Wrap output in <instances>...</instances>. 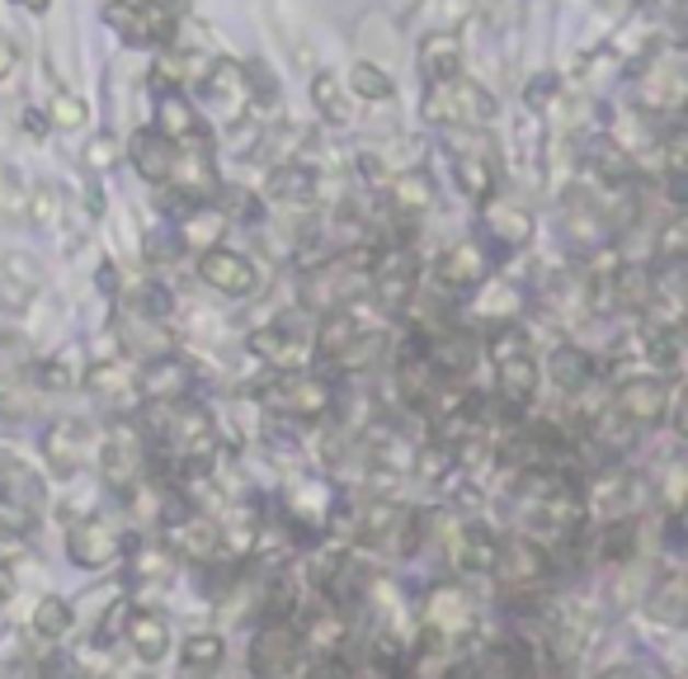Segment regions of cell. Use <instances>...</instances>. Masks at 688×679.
I'll use <instances>...</instances> for the list:
<instances>
[{
	"label": "cell",
	"instance_id": "cell-27",
	"mask_svg": "<svg viewBox=\"0 0 688 679\" xmlns=\"http://www.w3.org/2000/svg\"><path fill=\"white\" fill-rule=\"evenodd\" d=\"M486 223H491V231L505 246H519V241H528V231H534V217H528V208H524L519 199H505V194L486 203Z\"/></svg>",
	"mask_w": 688,
	"mask_h": 679
},
{
	"label": "cell",
	"instance_id": "cell-5",
	"mask_svg": "<svg viewBox=\"0 0 688 679\" xmlns=\"http://www.w3.org/2000/svg\"><path fill=\"white\" fill-rule=\"evenodd\" d=\"M472 623H477L472 599H467L458 586H439V590H429V599H425V637H420V642L462 646V637L472 633Z\"/></svg>",
	"mask_w": 688,
	"mask_h": 679
},
{
	"label": "cell",
	"instance_id": "cell-14",
	"mask_svg": "<svg viewBox=\"0 0 688 679\" xmlns=\"http://www.w3.org/2000/svg\"><path fill=\"white\" fill-rule=\"evenodd\" d=\"M641 104L651 114H679L684 109V67H679V53H665L651 61V71L641 76Z\"/></svg>",
	"mask_w": 688,
	"mask_h": 679
},
{
	"label": "cell",
	"instance_id": "cell-28",
	"mask_svg": "<svg viewBox=\"0 0 688 679\" xmlns=\"http://www.w3.org/2000/svg\"><path fill=\"white\" fill-rule=\"evenodd\" d=\"M585 166H589L604 184L632 180V156H628V147H622V142H614V137H594L589 147H585Z\"/></svg>",
	"mask_w": 688,
	"mask_h": 679
},
{
	"label": "cell",
	"instance_id": "cell-42",
	"mask_svg": "<svg viewBox=\"0 0 688 679\" xmlns=\"http://www.w3.org/2000/svg\"><path fill=\"white\" fill-rule=\"evenodd\" d=\"M358 336V321L349 317V312H335V317H325V326L317 330V350L325 354H340L344 344H349Z\"/></svg>",
	"mask_w": 688,
	"mask_h": 679
},
{
	"label": "cell",
	"instance_id": "cell-16",
	"mask_svg": "<svg viewBox=\"0 0 688 679\" xmlns=\"http://www.w3.org/2000/svg\"><path fill=\"white\" fill-rule=\"evenodd\" d=\"M458 184H462V194H472V199H486L495 194V180H500V161H495V147L486 137H467V151L458 147Z\"/></svg>",
	"mask_w": 688,
	"mask_h": 679
},
{
	"label": "cell",
	"instance_id": "cell-34",
	"mask_svg": "<svg viewBox=\"0 0 688 679\" xmlns=\"http://www.w3.org/2000/svg\"><path fill=\"white\" fill-rule=\"evenodd\" d=\"M467 14H472V0H425V5L411 14V24L425 29V34H452Z\"/></svg>",
	"mask_w": 688,
	"mask_h": 679
},
{
	"label": "cell",
	"instance_id": "cell-41",
	"mask_svg": "<svg viewBox=\"0 0 688 679\" xmlns=\"http://www.w3.org/2000/svg\"><path fill=\"white\" fill-rule=\"evenodd\" d=\"M34 633L48 637V642H57V637L71 633V609H67V599H43V604L34 609Z\"/></svg>",
	"mask_w": 688,
	"mask_h": 679
},
{
	"label": "cell",
	"instance_id": "cell-12",
	"mask_svg": "<svg viewBox=\"0 0 688 679\" xmlns=\"http://www.w3.org/2000/svg\"><path fill=\"white\" fill-rule=\"evenodd\" d=\"M137 387H142V397L151 406H170V401H190L194 392V369L184 359H170V354H156L147 363V373L137 377Z\"/></svg>",
	"mask_w": 688,
	"mask_h": 679
},
{
	"label": "cell",
	"instance_id": "cell-4",
	"mask_svg": "<svg viewBox=\"0 0 688 679\" xmlns=\"http://www.w3.org/2000/svg\"><path fill=\"white\" fill-rule=\"evenodd\" d=\"M495 114V100L477 81L448 76V81H429L425 90V118L429 123H486Z\"/></svg>",
	"mask_w": 688,
	"mask_h": 679
},
{
	"label": "cell",
	"instance_id": "cell-43",
	"mask_svg": "<svg viewBox=\"0 0 688 679\" xmlns=\"http://www.w3.org/2000/svg\"><path fill=\"white\" fill-rule=\"evenodd\" d=\"M378 354H382V336H378V330H358V336L335 354V363H340V369H364V363H372Z\"/></svg>",
	"mask_w": 688,
	"mask_h": 679
},
{
	"label": "cell",
	"instance_id": "cell-11",
	"mask_svg": "<svg viewBox=\"0 0 688 679\" xmlns=\"http://www.w3.org/2000/svg\"><path fill=\"white\" fill-rule=\"evenodd\" d=\"M250 350H255L264 363H274V369H302V363L317 354V340H311L307 330H293L288 321H274L250 340Z\"/></svg>",
	"mask_w": 688,
	"mask_h": 679
},
{
	"label": "cell",
	"instance_id": "cell-13",
	"mask_svg": "<svg viewBox=\"0 0 688 679\" xmlns=\"http://www.w3.org/2000/svg\"><path fill=\"white\" fill-rule=\"evenodd\" d=\"M165 547L184 562H213L222 552V529L208 514H184L175 524H165Z\"/></svg>",
	"mask_w": 688,
	"mask_h": 679
},
{
	"label": "cell",
	"instance_id": "cell-46",
	"mask_svg": "<svg viewBox=\"0 0 688 679\" xmlns=\"http://www.w3.org/2000/svg\"><path fill=\"white\" fill-rule=\"evenodd\" d=\"M688 250V223L684 217H669V223L661 227V236H655V256L661 260H684Z\"/></svg>",
	"mask_w": 688,
	"mask_h": 679
},
{
	"label": "cell",
	"instance_id": "cell-49",
	"mask_svg": "<svg viewBox=\"0 0 688 679\" xmlns=\"http://www.w3.org/2000/svg\"><path fill=\"white\" fill-rule=\"evenodd\" d=\"M114 137H95V142H90V156H85V161L90 166H95V170H104V166H114Z\"/></svg>",
	"mask_w": 688,
	"mask_h": 679
},
{
	"label": "cell",
	"instance_id": "cell-9",
	"mask_svg": "<svg viewBox=\"0 0 688 679\" xmlns=\"http://www.w3.org/2000/svg\"><path fill=\"white\" fill-rule=\"evenodd\" d=\"M95 449H100L95 430H90L85 420H76V416L48 425V434H43V453H48V463L57 472H81L90 457H95Z\"/></svg>",
	"mask_w": 688,
	"mask_h": 679
},
{
	"label": "cell",
	"instance_id": "cell-38",
	"mask_svg": "<svg viewBox=\"0 0 688 679\" xmlns=\"http://www.w3.org/2000/svg\"><path fill=\"white\" fill-rule=\"evenodd\" d=\"M81 377H85V363H81V350H76V344H67V350L53 354V359L38 369V383L53 387V392H67V387L81 383Z\"/></svg>",
	"mask_w": 688,
	"mask_h": 679
},
{
	"label": "cell",
	"instance_id": "cell-45",
	"mask_svg": "<svg viewBox=\"0 0 688 679\" xmlns=\"http://www.w3.org/2000/svg\"><path fill=\"white\" fill-rule=\"evenodd\" d=\"M170 562H175V552L161 547V543H151V547H142L133 557V580H165L170 576Z\"/></svg>",
	"mask_w": 688,
	"mask_h": 679
},
{
	"label": "cell",
	"instance_id": "cell-20",
	"mask_svg": "<svg viewBox=\"0 0 688 679\" xmlns=\"http://www.w3.org/2000/svg\"><path fill=\"white\" fill-rule=\"evenodd\" d=\"M495 552H500V539H495L486 524H462V529H452L448 562L458 566V572H491Z\"/></svg>",
	"mask_w": 688,
	"mask_h": 679
},
{
	"label": "cell",
	"instance_id": "cell-7",
	"mask_svg": "<svg viewBox=\"0 0 688 679\" xmlns=\"http://www.w3.org/2000/svg\"><path fill=\"white\" fill-rule=\"evenodd\" d=\"M250 666L260 675H278V670H307L302 660V642H297V623L293 619H270L260 627L255 646H250Z\"/></svg>",
	"mask_w": 688,
	"mask_h": 679
},
{
	"label": "cell",
	"instance_id": "cell-51",
	"mask_svg": "<svg viewBox=\"0 0 688 679\" xmlns=\"http://www.w3.org/2000/svg\"><path fill=\"white\" fill-rule=\"evenodd\" d=\"M665 500H669V510H679V500H684V467H679V463H669V477H665Z\"/></svg>",
	"mask_w": 688,
	"mask_h": 679
},
{
	"label": "cell",
	"instance_id": "cell-54",
	"mask_svg": "<svg viewBox=\"0 0 688 679\" xmlns=\"http://www.w3.org/2000/svg\"><path fill=\"white\" fill-rule=\"evenodd\" d=\"M24 10H48V0H20Z\"/></svg>",
	"mask_w": 688,
	"mask_h": 679
},
{
	"label": "cell",
	"instance_id": "cell-53",
	"mask_svg": "<svg viewBox=\"0 0 688 679\" xmlns=\"http://www.w3.org/2000/svg\"><path fill=\"white\" fill-rule=\"evenodd\" d=\"M552 90H557V81H552V76H542V81H534V86H528V104H542Z\"/></svg>",
	"mask_w": 688,
	"mask_h": 679
},
{
	"label": "cell",
	"instance_id": "cell-32",
	"mask_svg": "<svg viewBox=\"0 0 688 679\" xmlns=\"http://www.w3.org/2000/svg\"><path fill=\"white\" fill-rule=\"evenodd\" d=\"M637 505V482L632 477H604L599 486L589 491V500H585V510H599L604 519H618V514H628Z\"/></svg>",
	"mask_w": 688,
	"mask_h": 679
},
{
	"label": "cell",
	"instance_id": "cell-10",
	"mask_svg": "<svg viewBox=\"0 0 688 679\" xmlns=\"http://www.w3.org/2000/svg\"><path fill=\"white\" fill-rule=\"evenodd\" d=\"M198 274H203V283H213V288L227 297H245V293H255V283H260L255 260L241 256V250H222V246L203 250Z\"/></svg>",
	"mask_w": 688,
	"mask_h": 679
},
{
	"label": "cell",
	"instance_id": "cell-39",
	"mask_svg": "<svg viewBox=\"0 0 688 679\" xmlns=\"http://www.w3.org/2000/svg\"><path fill=\"white\" fill-rule=\"evenodd\" d=\"M222 656H227V646H222V637L217 633H194L190 642H184V652H180V660H184V670H198V675H208V670H217L222 666Z\"/></svg>",
	"mask_w": 688,
	"mask_h": 679
},
{
	"label": "cell",
	"instance_id": "cell-19",
	"mask_svg": "<svg viewBox=\"0 0 688 679\" xmlns=\"http://www.w3.org/2000/svg\"><path fill=\"white\" fill-rule=\"evenodd\" d=\"M434 279H439V288H448V293L477 288V283L486 279V256H481V246H472V241L448 246L439 256V264H434Z\"/></svg>",
	"mask_w": 688,
	"mask_h": 679
},
{
	"label": "cell",
	"instance_id": "cell-47",
	"mask_svg": "<svg viewBox=\"0 0 688 679\" xmlns=\"http://www.w3.org/2000/svg\"><path fill=\"white\" fill-rule=\"evenodd\" d=\"M222 227H227V217L222 213H190V223H184V241L190 246H213L217 236H222Z\"/></svg>",
	"mask_w": 688,
	"mask_h": 679
},
{
	"label": "cell",
	"instance_id": "cell-17",
	"mask_svg": "<svg viewBox=\"0 0 688 679\" xmlns=\"http://www.w3.org/2000/svg\"><path fill=\"white\" fill-rule=\"evenodd\" d=\"M608 406L622 410L632 425H655L669 406V392H665V383H655V377H628V383L614 392V401Z\"/></svg>",
	"mask_w": 688,
	"mask_h": 679
},
{
	"label": "cell",
	"instance_id": "cell-37",
	"mask_svg": "<svg viewBox=\"0 0 688 679\" xmlns=\"http://www.w3.org/2000/svg\"><path fill=\"white\" fill-rule=\"evenodd\" d=\"M311 104H317L325 118L344 123V118H349V86H344L340 76H331V71L311 76Z\"/></svg>",
	"mask_w": 688,
	"mask_h": 679
},
{
	"label": "cell",
	"instance_id": "cell-31",
	"mask_svg": "<svg viewBox=\"0 0 688 679\" xmlns=\"http://www.w3.org/2000/svg\"><path fill=\"white\" fill-rule=\"evenodd\" d=\"M387 203H392V213H401V217H420L434 203L429 176H420V170H405V176H397L392 189H387Z\"/></svg>",
	"mask_w": 688,
	"mask_h": 679
},
{
	"label": "cell",
	"instance_id": "cell-2",
	"mask_svg": "<svg viewBox=\"0 0 688 679\" xmlns=\"http://www.w3.org/2000/svg\"><path fill=\"white\" fill-rule=\"evenodd\" d=\"M260 401L274 410V416H288V420H317V416H331L335 406V387L325 377H311L302 369H278V377H270L260 392Z\"/></svg>",
	"mask_w": 688,
	"mask_h": 679
},
{
	"label": "cell",
	"instance_id": "cell-35",
	"mask_svg": "<svg viewBox=\"0 0 688 679\" xmlns=\"http://www.w3.org/2000/svg\"><path fill=\"white\" fill-rule=\"evenodd\" d=\"M156 133L170 137V142H190V137H198V114L180 100L175 90H170L165 100H161V123H156Z\"/></svg>",
	"mask_w": 688,
	"mask_h": 679
},
{
	"label": "cell",
	"instance_id": "cell-48",
	"mask_svg": "<svg viewBox=\"0 0 688 679\" xmlns=\"http://www.w3.org/2000/svg\"><path fill=\"white\" fill-rule=\"evenodd\" d=\"M34 223L38 227L57 223V194H48V189H38V194H34Z\"/></svg>",
	"mask_w": 688,
	"mask_h": 679
},
{
	"label": "cell",
	"instance_id": "cell-25",
	"mask_svg": "<svg viewBox=\"0 0 688 679\" xmlns=\"http://www.w3.org/2000/svg\"><path fill=\"white\" fill-rule=\"evenodd\" d=\"M133 166L142 170V180L151 184H165L170 180V170H175V142L161 137V133H137L133 137Z\"/></svg>",
	"mask_w": 688,
	"mask_h": 679
},
{
	"label": "cell",
	"instance_id": "cell-29",
	"mask_svg": "<svg viewBox=\"0 0 688 679\" xmlns=\"http://www.w3.org/2000/svg\"><path fill=\"white\" fill-rule=\"evenodd\" d=\"M128 642H133V652L142 656V660H161L170 652V623L161 619V613H133L128 619Z\"/></svg>",
	"mask_w": 688,
	"mask_h": 679
},
{
	"label": "cell",
	"instance_id": "cell-36",
	"mask_svg": "<svg viewBox=\"0 0 688 679\" xmlns=\"http://www.w3.org/2000/svg\"><path fill=\"white\" fill-rule=\"evenodd\" d=\"M270 194L274 199H288V203H302V199H311L317 194V170L311 166H278L274 176H270Z\"/></svg>",
	"mask_w": 688,
	"mask_h": 679
},
{
	"label": "cell",
	"instance_id": "cell-33",
	"mask_svg": "<svg viewBox=\"0 0 688 679\" xmlns=\"http://www.w3.org/2000/svg\"><path fill=\"white\" fill-rule=\"evenodd\" d=\"M38 283H43V279H38V270H34V260H24V256L5 260V274H0V303L20 312L28 297L38 293Z\"/></svg>",
	"mask_w": 688,
	"mask_h": 679
},
{
	"label": "cell",
	"instance_id": "cell-52",
	"mask_svg": "<svg viewBox=\"0 0 688 679\" xmlns=\"http://www.w3.org/2000/svg\"><path fill=\"white\" fill-rule=\"evenodd\" d=\"M14 61H20V47H14V38L5 34V29H0V81H5V76L14 71Z\"/></svg>",
	"mask_w": 688,
	"mask_h": 679
},
{
	"label": "cell",
	"instance_id": "cell-8",
	"mask_svg": "<svg viewBox=\"0 0 688 679\" xmlns=\"http://www.w3.org/2000/svg\"><path fill=\"white\" fill-rule=\"evenodd\" d=\"M67 552L76 566L100 572V566H114L123 557V533H118V524H108V519H81V524H71V533H67Z\"/></svg>",
	"mask_w": 688,
	"mask_h": 679
},
{
	"label": "cell",
	"instance_id": "cell-23",
	"mask_svg": "<svg viewBox=\"0 0 688 679\" xmlns=\"http://www.w3.org/2000/svg\"><path fill=\"white\" fill-rule=\"evenodd\" d=\"M500 363V401L505 406H528L538 397V363L534 354H509Z\"/></svg>",
	"mask_w": 688,
	"mask_h": 679
},
{
	"label": "cell",
	"instance_id": "cell-18",
	"mask_svg": "<svg viewBox=\"0 0 688 679\" xmlns=\"http://www.w3.org/2000/svg\"><path fill=\"white\" fill-rule=\"evenodd\" d=\"M100 457H104V477L114 482V486H137V477L147 472V444L137 439V430H123V434H114L108 444L100 449Z\"/></svg>",
	"mask_w": 688,
	"mask_h": 679
},
{
	"label": "cell",
	"instance_id": "cell-50",
	"mask_svg": "<svg viewBox=\"0 0 688 679\" xmlns=\"http://www.w3.org/2000/svg\"><path fill=\"white\" fill-rule=\"evenodd\" d=\"M81 114H85L81 100H71V94H61V100H57V123H61V128H76Z\"/></svg>",
	"mask_w": 688,
	"mask_h": 679
},
{
	"label": "cell",
	"instance_id": "cell-30",
	"mask_svg": "<svg viewBox=\"0 0 688 679\" xmlns=\"http://www.w3.org/2000/svg\"><path fill=\"white\" fill-rule=\"evenodd\" d=\"M198 71H203V61L194 53H180V47H161V57H156V67H151V86L156 90H184L190 81H198Z\"/></svg>",
	"mask_w": 688,
	"mask_h": 679
},
{
	"label": "cell",
	"instance_id": "cell-1",
	"mask_svg": "<svg viewBox=\"0 0 688 679\" xmlns=\"http://www.w3.org/2000/svg\"><path fill=\"white\" fill-rule=\"evenodd\" d=\"M491 572L500 580V595H505L514 609H534L547 590V580H552V557H547V547H538L534 539H509V543H500Z\"/></svg>",
	"mask_w": 688,
	"mask_h": 679
},
{
	"label": "cell",
	"instance_id": "cell-6",
	"mask_svg": "<svg viewBox=\"0 0 688 679\" xmlns=\"http://www.w3.org/2000/svg\"><path fill=\"white\" fill-rule=\"evenodd\" d=\"M108 24L128 43H165L175 38V5L170 0H123L108 10Z\"/></svg>",
	"mask_w": 688,
	"mask_h": 679
},
{
	"label": "cell",
	"instance_id": "cell-44",
	"mask_svg": "<svg viewBox=\"0 0 688 679\" xmlns=\"http://www.w3.org/2000/svg\"><path fill=\"white\" fill-rule=\"evenodd\" d=\"M514 297H519V293H514L509 288V283H486V293H481V303H477V317H486V321H509L514 317V312H519V303H514Z\"/></svg>",
	"mask_w": 688,
	"mask_h": 679
},
{
	"label": "cell",
	"instance_id": "cell-26",
	"mask_svg": "<svg viewBox=\"0 0 688 679\" xmlns=\"http://www.w3.org/2000/svg\"><path fill=\"white\" fill-rule=\"evenodd\" d=\"M547 377L566 392H585L594 383V359L585 350H575V344H557L552 359H547Z\"/></svg>",
	"mask_w": 688,
	"mask_h": 679
},
{
	"label": "cell",
	"instance_id": "cell-21",
	"mask_svg": "<svg viewBox=\"0 0 688 679\" xmlns=\"http://www.w3.org/2000/svg\"><path fill=\"white\" fill-rule=\"evenodd\" d=\"M411 288H415V264L405 250H387L378 260V274H372V293H378L382 307H405L411 303Z\"/></svg>",
	"mask_w": 688,
	"mask_h": 679
},
{
	"label": "cell",
	"instance_id": "cell-22",
	"mask_svg": "<svg viewBox=\"0 0 688 679\" xmlns=\"http://www.w3.org/2000/svg\"><path fill=\"white\" fill-rule=\"evenodd\" d=\"M641 604H646V613H651L655 623L684 627V619H688V586H684V576L679 572H665L661 580H651L646 595H641Z\"/></svg>",
	"mask_w": 688,
	"mask_h": 679
},
{
	"label": "cell",
	"instance_id": "cell-24",
	"mask_svg": "<svg viewBox=\"0 0 688 679\" xmlns=\"http://www.w3.org/2000/svg\"><path fill=\"white\" fill-rule=\"evenodd\" d=\"M462 71V43L452 34H425L420 38V76L429 81H448Z\"/></svg>",
	"mask_w": 688,
	"mask_h": 679
},
{
	"label": "cell",
	"instance_id": "cell-40",
	"mask_svg": "<svg viewBox=\"0 0 688 679\" xmlns=\"http://www.w3.org/2000/svg\"><path fill=\"white\" fill-rule=\"evenodd\" d=\"M349 86L354 94H364V100H372V104H382V100H392V76H387L382 67H372V61H358V67L349 71Z\"/></svg>",
	"mask_w": 688,
	"mask_h": 679
},
{
	"label": "cell",
	"instance_id": "cell-3",
	"mask_svg": "<svg viewBox=\"0 0 688 679\" xmlns=\"http://www.w3.org/2000/svg\"><path fill=\"white\" fill-rule=\"evenodd\" d=\"M368 260H372L368 250H354V256H335V260L317 264V270L307 274V283H302L307 307H340V303H349V297L368 283V270H372Z\"/></svg>",
	"mask_w": 688,
	"mask_h": 679
},
{
	"label": "cell",
	"instance_id": "cell-15",
	"mask_svg": "<svg viewBox=\"0 0 688 679\" xmlns=\"http://www.w3.org/2000/svg\"><path fill=\"white\" fill-rule=\"evenodd\" d=\"M203 100L213 109H222V118H245L250 109V76L237 61H217V67L203 76Z\"/></svg>",
	"mask_w": 688,
	"mask_h": 679
}]
</instances>
